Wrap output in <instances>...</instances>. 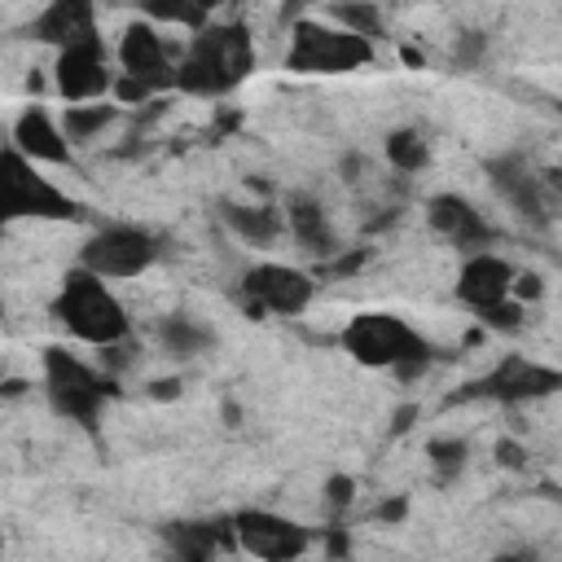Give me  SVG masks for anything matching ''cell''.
Masks as SVG:
<instances>
[{"label": "cell", "mask_w": 562, "mask_h": 562, "mask_svg": "<svg viewBox=\"0 0 562 562\" xmlns=\"http://www.w3.org/2000/svg\"><path fill=\"white\" fill-rule=\"evenodd\" d=\"M325 18L334 22V26H342V31H351V35H360V40H378L382 35V26H386V18H382V9L378 4H364V0H338V4H325Z\"/></svg>", "instance_id": "obj_25"}, {"label": "cell", "mask_w": 562, "mask_h": 562, "mask_svg": "<svg viewBox=\"0 0 562 562\" xmlns=\"http://www.w3.org/2000/svg\"><path fill=\"white\" fill-rule=\"evenodd\" d=\"M316 277L294 263H255L241 272V299H250L255 312L272 316H303L316 299Z\"/></svg>", "instance_id": "obj_13"}, {"label": "cell", "mask_w": 562, "mask_h": 562, "mask_svg": "<svg viewBox=\"0 0 562 562\" xmlns=\"http://www.w3.org/2000/svg\"><path fill=\"white\" fill-rule=\"evenodd\" d=\"M145 18L149 22H171V26H184L189 35L206 31L215 18H211V4H145Z\"/></svg>", "instance_id": "obj_26"}, {"label": "cell", "mask_w": 562, "mask_h": 562, "mask_svg": "<svg viewBox=\"0 0 562 562\" xmlns=\"http://www.w3.org/2000/svg\"><path fill=\"white\" fill-rule=\"evenodd\" d=\"M514 277H518V268L505 255H496V250L465 255L461 268H457V299L474 316H483V312L501 307L505 299H514Z\"/></svg>", "instance_id": "obj_15"}, {"label": "cell", "mask_w": 562, "mask_h": 562, "mask_svg": "<svg viewBox=\"0 0 562 562\" xmlns=\"http://www.w3.org/2000/svg\"><path fill=\"white\" fill-rule=\"evenodd\" d=\"M426 465H430V479L439 487H452L470 465V443L457 439V435H439V439L426 443Z\"/></svg>", "instance_id": "obj_23"}, {"label": "cell", "mask_w": 562, "mask_h": 562, "mask_svg": "<svg viewBox=\"0 0 562 562\" xmlns=\"http://www.w3.org/2000/svg\"><path fill=\"white\" fill-rule=\"evenodd\" d=\"M558 501H562V496H558Z\"/></svg>", "instance_id": "obj_39"}, {"label": "cell", "mask_w": 562, "mask_h": 562, "mask_svg": "<svg viewBox=\"0 0 562 562\" xmlns=\"http://www.w3.org/2000/svg\"><path fill=\"white\" fill-rule=\"evenodd\" d=\"M417 413H422V408H417V404H404V408H400V413H395V422H391V435H404V430H408V426H413V417H417Z\"/></svg>", "instance_id": "obj_35"}, {"label": "cell", "mask_w": 562, "mask_h": 562, "mask_svg": "<svg viewBox=\"0 0 562 562\" xmlns=\"http://www.w3.org/2000/svg\"><path fill=\"white\" fill-rule=\"evenodd\" d=\"M492 457H496L501 470H522V465H527V448H522L518 439H496V443H492Z\"/></svg>", "instance_id": "obj_31"}, {"label": "cell", "mask_w": 562, "mask_h": 562, "mask_svg": "<svg viewBox=\"0 0 562 562\" xmlns=\"http://www.w3.org/2000/svg\"><path fill=\"white\" fill-rule=\"evenodd\" d=\"M426 224H430L448 246H457L461 255H483V250H492V241H496L492 220H487L465 193H452V189L426 198Z\"/></svg>", "instance_id": "obj_14"}, {"label": "cell", "mask_w": 562, "mask_h": 562, "mask_svg": "<svg viewBox=\"0 0 562 562\" xmlns=\"http://www.w3.org/2000/svg\"><path fill=\"white\" fill-rule=\"evenodd\" d=\"M487 562H531L527 553H496V558H487Z\"/></svg>", "instance_id": "obj_37"}, {"label": "cell", "mask_w": 562, "mask_h": 562, "mask_svg": "<svg viewBox=\"0 0 562 562\" xmlns=\"http://www.w3.org/2000/svg\"><path fill=\"white\" fill-rule=\"evenodd\" d=\"M22 391H26V382H22V378H9V382H4V395H9V400H18Z\"/></svg>", "instance_id": "obj_36"}, {"label": "cell", "mask_w": 562, "mask_h": 562, "mask_svg": "<svg viewBox=\"0 0 562 562\" xmlns=\"http://www.w3.org/2000/svg\"><path fill=\"white\" fill-rule=\"evenodd\" d=\"M119 75H132L140 83H149L154 92H171L176 88V66H180V48L167 44V35L158 31V22L136 18L123 26L119 48H114Z\"/></svg>", "instance_id": "obj_11"}, {"label": "cell", "mask_w": 562, "mask_h": 562, "mask_svg": "<svg viewBox=\"0 0 562 562\" xmlns=\"http://www.w3.org/2000/svg\"><path fill=\"white\" fill-rule=\"evenodd\" d=\"M228 522H233V540L259 562H299L312 549V531L303 522L263 505H246Z\"/></svg>", "instance_id": "obj_9"}, {"label": "cell", "mask_w": 562, "mask_h": 562, "mask_svg": "<svg viewBox=\"0 0 562 562\" xmlns=\"http://www.w3.org/2000/svg\"><path fill=\"white\" fill-rule=\"evenodd\" d=\"M123 105L119 101H92V105H66L61 114V132L70 145H92L97 136H105L119 123Z\"/></svg>", "instance_id": "obj_22"}, {"label": "cell", "mask_w": 562, "mask_h": 562, "mask_svg": "<svg viewBox=\"0 0 562 562\" xmlns=\"http://www.w3.org/2000/svg\"><path fill=\"white\" fill-rule=\"evenodd\" d=\"M40 369H44V400H48V408H53L61 422L79 426L83 435H97L105 404L119 395L114 373L92 369L88 360H79V356H75L70 347H61V342L44 347Z\"/></svg>", "instance_id": "obj_4"}, {"label": "cell", "mask_w": 562, "mask_h": 562, "mask_svg": "<svg viewBox=\"0 0 562 562\" xmlns=\"http://www.w3.org/2000/svg\"><path fill=\"white\" fill-rule=\"evenodd\" d=\"M404 514H408V501H404V496H395V501H382V505H378V518H382V522H400Z\"/></svg>", "instance_id": "obj_33"}, {"label": "cell", "mask_w": 562, "mask_h": 562, "mask_svg": "<svg viewBox=\"0 0 562 562\" xmlns=\"http://www.w3.org/2000/svg\"><path fill=\"white\" fill-rule=\"evenodd\" d=\"M373 40H360L329 18L299 13L290 22V48H285V70L294 75H351L373 61Z\"/></svg>", "instance_id": "obj_5"}, {"label": "cell", "mask_w": 562, "mask_h": 562, "mask_svg": "<svg viewBox=\"0 0 562 562\" xmlns=\"http://www.w3.org/2000/svg\"><path fill=\"white\" fill-rule=\"evenodd\" d=\"M487 57V31H461L452 40V66L457 70H474Z\"/></svg>", "instance_id": "obj_27"}, {"label": "cell", "mask_w": 562, "mask_h": 562, "mask_svg": "<svg viewBox=\"0 0 562 562\" xmlns=\"http://www.w3.org/2000/svg\"><path fill=\"white\" fill-rule=\"evenodd\" d=\"M9 145H13L22 158H31L35 167H40V162L66 167V162H70V149H75V145L66 140V132H61V119H53L44 105H26V110L13 119Z\"/></svg>", "instance_id": "obj_18"}, {"label": "cell", "mask_w": 562, "mask_h": 562, "mask_svg": "<svg viewBox=\"0 0 562 562\" xmlns=\"http://www.w3.org/2000/svg\"><path fill=\"white\" fill-rule=\"evenodd\" d=\"M483 171H487V180H492V189L518 211V220L522 224H531V228H549V220H553V193H549V184H544V171L527 158V154H496V158H487L483 162Z\"/></svg>", "instance_id": "obj_10"}, {"label": "cell", "mask_w": 562, "mask_h": 562, "mask_svg": "<svg viewBox=\"0 0 562 562\" xmlns=\"http://www.w3.org/2000/svg\"><path fill=\"white\" fill-rule=\"evenodd\" d=\"M53 321L75 338V342H88L97 351H110L127 338L132 321H127V307L119 303V294L88 268H70L48 303Z\"/></svg>", "instance_id": "obj_3"}, {"label": "cell", "mask_w": 562, "mask_h": 562, "mask_svg": "<svg viewBox=\"0 0 562 562\" xmlns=\"http://www.w3.org/2000/svg\"><path fill=\"white\" fill-rule=\"evenodd\" d=\"M544 294V281H540V272H518L514 277V299L527 307V303H536Z\"/></svg>", "instance_id": "obj_32"}, {"label": "cell", "mask_w": 562, "mask_h": 562, "mask_svg": "<svg viewBox=\"0 0 562 562\" xmlns=\"http://www.w3.org/2000/svg\"><path fill=\"white\" fill-rule=\"evenodd\" d=\"M487 329H496V334H518L522 325H527V307L518 303V299H505L501 307H492V312H483L479 316Z\"/></svg>", "instance_id": "obj_28"}, {"label": "cell", "mask_w": 562, "mask_h": 562, "mask_svg": "<svg viewBox=\"0 0 562 562\" xmlns=\"http://www.w3.org/2000/svg\"><path fill=\"white\" fill-rule=\"evenodd\" d=\"M149 395H154V400H176V395H180V378H158V382L149 386Z\"/></svg>", "instance_id": "obj_34"}, {"label": "cell", "mask_w": 562, "mask_h": 562, "mask_svg": "<svg viewBox=\"0 0 562 562\" xmlns=\"http://www.w3.org/2000/svg\"><path fill=\"white\" fill-rule=\"evenodd\" d=\"M562 391V369L540 364L531 356H501L487 373L470 378L461 391L448 395V404H470V400H492V404H531V400H549Z\"/></svg>", "instance_id": "obj_7"}, {"label": "cell", "mask_w": 562, "mask_h": 562, "mask_svg": "<svg viewBox=\"0 0 562 562\" xmlns=\"http://www.w3.org/2000/svg\"><path fill=\"white\" fill-rule=\"evenodd\" d=\"M285 228H290L294 246L307 259H316V268L342 255V237H338L329 211L321 206V198H312V193H290L285 198Z\"/></svg>", "instance_id": "obj_17"}, {"label": "cell", "mask_w": 562, "mask_h": 562, "mask_svg": "<svg viewBox=\"0 0 562 562\" xmlns=\"http://www.w3.org/2000/svg\"><path fill=\"white\" fill-rule=\"evenodd\" d=\"M158 259V237L140 224H101L83 246H79V268L97 272L101 281H127L154 268Z\"/></svg>", "instance_id": "obj_8"}, {"label": "cell", "mask_w": 562, "mask_h": 562, "mask_svg": "<svg viewBox=\"0 0 562 562\" xmlns=\"http://www.w3.org/2000/svg\"><path fill=\"white\" fill-rule=\"evenodd\" d=\"M220 220L228 224L233 237H241L246 246H272L281 237V224H285V211L277 206H255V202H233L224 198L220 202Z\"/></svg>", "instance_id": "obj_20"}, {"label": "cell", "mask_w": 562, "mask_h": 562, "mask_svg": "<svg viewBox=\"0 0 562 562\" xmlns=\"http://www.w3.org/2000/svg\"><path fill=\"white\" fill-rule=\"evenodd\" d=\"M119 83V70L110 61V48L105 40H92V44H75V48H61L53 57V88L66 105H92V101H105Z\"/></svg>", "instance_id": "obj_12"}, {"label": "cell", "mask_w": 562, "mask_h": 562, "mask_svg": "<svg viewBox=\"0 0 562 562\" xmlns=\"http://www.w3.org/2000/svg\"><path fill=\"white\" fill-rule=\"evenodd\" d=\"M228 531H233V522H211V518H176V522L158 527V536L176 553V562H211Z\"/></svg>", "instance_id": "obj_19"}, {"label": "cell", "mask_w": 562, "mask_h": 562, "mask_svg": "<svg viewBox=\"0 0 562 562\" xmlns=\"http://www.w3.org/2000/svg\"><path fill=\"white\" fill-rule=\"evenodd\" d=\"M342 562H351V558H342Z\"/></svg>", "instance_id": "obj_38"}, {"label": "cell", "mask_w": 562, "mask_h": 562, "mask_svg": "<svg viewBox=\"0 0 562 562\" xmlns=\"http://www.w3.org/2000/svg\"><path fill=\"white\" fill-rule=\"evenodd\" d=\"M382 149H386V162L395 171H404V176H417L430 162V140H426L422 127H395V132H386V145Z\"/></svg>", "instance_id": "obj_24"}, {"label": "cell", "mask_w": 562, "mask_h": 562, "mask_svg": "<svg viewBox=\"0 0 562 562\" xmlns=\"http://www.w3.org/2000/svg\"><path fill=\"white\" fill-rule=\"evenodd\" d=\"M338 347L356 360V364H364V369H386V373H395L400 382H413V378H422L430 364H435V342L422 334V329H413L404 316H395V312H360V316H351L347 325H342V334H338Z\"/></svg>", "instance_id": "obj_2"}, {"label": "cell", "mask_w": 562, "mask_h": 562, "mask_svg": "<svg viewBox=\"0 0 562 562\" xmlns=\"http://www.w3.org/2000/svg\"><path fill=\"white\" fill-rule=\"evenodd\" d=\"M325 501H329L334 514H342V509L356 501V479H351V474H329V479H325Z\"/></svg>", "instance_id": "obj_30"}, {"label": "cell", "mask_w": 562, "mask_h": 562, "mask_svg": "<svg viewBox=\"0 0 562 562\" xmlns=\"http://www.w3.org/2000/svg\"><path fill=\"white\" fill-rule=\"evenodd\" d=\"M255 75V40L241 22H211L206 31L189 35L176 66V92L220 101L237 92Z\"/></svg>", "instance_id": "obj_1"}, {"label": "cell", "mask_w": 562, "mask_h": 562, "mask_svg": "<svg viewBox=\"0 0 562 562\" xmlns=\"http://www.w3.org/2000/svg\"><path fill=\"white\" fill-rule=\"evenodd\" d=\"M26 35H31L35 44L57 48V53H61V48H75V44H92V40H101L97 4H88V0H53V4H44V9L31 18Z\"/></svg>", "instance_id": "obj_16"}, {"label": "cell", "mask_w": 562, "mask_h": 562, "mask_svg": "<svg viewBox=\"0 0 562 562\" xmlns=\"http://www.w3.org/2000/svg\"><path fill=\"white\" fill-rule=\"evenodd\" d=\"M0 215L4 224H18V220H79L83 215V202L61 193L48 176H40V167L31 158H22L13 145H4V158H0Z\"/></svg>", "instance_id": "obj_6"}, {"label": "cell", "mask_w": 562, "mask_h": 562, "mask_svg": "<svg viewBox=\"0 0 562 562\" xmlns=\"http://www.w3.org/2000/svg\"><path fill=\"white\" fill-rule=\"evenodd\" d=\"M158 92L149 88V83H140V79H132V75H119V83H114V92H110V101H119V105H145V101H154Z\"/></svg>", "instance_id": "obj_29"}, {"label": "cell", "mask_w": 562, "mask_h": 562, "mask_svg": "<svg viewBox=\"0 0 562 562\" xmlns=\"http://www.w3.org/2000/svg\"><path fill=\"white\" fill-rule=\"evenodd\" d=\"M154 338H158L162 356H171V360H193V356H202V351L215 347V334H211L202 321H193L189 312L162 316L158 329H154Z\"/></svg>", "instance_id": "obj_21"}]
</instances>
